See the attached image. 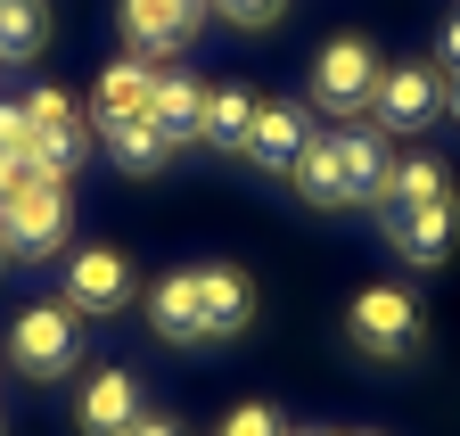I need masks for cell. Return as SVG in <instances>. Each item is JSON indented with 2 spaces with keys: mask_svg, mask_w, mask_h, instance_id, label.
<instances>
[{
  "mask_svg": "<svg viewBox=\"0 0 460 436\" xmlns=\"http://www.w3.org/2000/svg\"><path fill=\"white\" fill-rule=\"evenodd\" d=\"M66 231H75V198L66 182H33V190H9L0 198V247L41 263V255H66Z\"/></svg>",
  "mask_w": 460,
  "mask_h": 436,
  "instance_id": "cell-1",
  "label": "cell"
},
{
  "mask_svg": "<svg viewBox=\"0 0 460 436\" xmlns=\"http://www.w3.org/2000/svg\"><path fill=\"white\" fill-rule=\"evenodd\" d=\"M345 330L370 362H411L420 354V297L394 289V280H370L354 305H345Z\"/></svg>",
  "mask_w": 460,
  "mask_h": 436,
  "instance_id": "cell-2",
  "label": "cell"
},
{
  "mask_svg": "<svg viewBox=\"0 0 460 436\" xmlns=\"http://www.w3.org/2000/svg\"><path fill=\"white\" fill-rule=\"evenodd\" d=\"M9 362L25 378H66L83 362V313L66 297H49V305H25L17 313V330H9Z\"/></svg>",
  "mask_w": 460,
  "mask_h": 436,
  "instance_id": "cell-3",
  "label": "cell"
},
{
  "mask_svg": "<svg viewBox=\"0 0 460 436\" xmlns=\"http://www.w3.org/2000/svg\"><path fill=\"white\" fill-rule=\"evenodd\" d=\"M378 75H386V58L362 33L321 41V58H313V116H362V107L378 99Z\"/></svg>",
  "mask_w": 460,
  "mask_h": 436,
  "instance_id": "cell-4",
  "label": "cell"
},
{
  "mask_svg": "<svg viewBox=\"0 0 460 436\" xmlns=\"http://www.w3.org/2000/svg\"><path fill=\"white\" fill-rule=\"evenodd\" d=\"M378 132H428L444 116V67L436 58H402L378 75V99H370Z\"/></svg>",
  "mask_w": 460,
  "mask_h": 436,
  "instance_id": "cell-5",
  "label": "cell"
},
{
  "mask_svg": "<svg viewBox=\"0 0 460 436\" xmlns=\"http://www.w3.org/2000/svg\"><path fill=\"white\" fill-rule=\"evenodd\" d=\"M25 124H33V156H41L58 182H75V165L91 156V116H83L66 91H33L25 99Z\"/></svg>",
  "mask_w": 460,
  "mask_h": 436,
  "instance_id": "cell-6",
  "label": "cell"
},
{
  "mask_svg": "<svg viewBox=\"0 0 460 436\" xmlns=\"http://www.w3.org/2000/svg\"><path fill=\"white\" fill-rule=\"evenodd\" d=\"M124 41H132V58H181L190 33L206 25V0H124Z\"/></svg>",
  "mask_w": 460,
  "mask_h": 436,
  "instance_id": "cell-7",
  "label": "cell"
},
{
  "mask_svg": "<svg viewBox=\"0 0 460 436\" xmlns=\"http://www.w3.org/2000/svg\"><path fill=\"white\" fill-rule=\"evenodd\" d=\"M66 305H75L83 321L124 313V305H132V263L115 255V247H75V255H66Z\"/></svg>",
  "mask_w": 460,
  "mask_h": 436,
  "instance_id": "cell-8",
  "label": "cell"
},
{
  "mask_svg": "<svg viewBox=\"0 0 460 436\" xmlns=\"http://www.w3.org/2000/svg\"><path fill=\"white\" fill-rule=\"evenodd\" d=\"M386 239H394V255L402 263H444L452 255V239H460V206L452 198H436V206H386Z\"/></svg>",
  "mask_w": 460,
  "mask_h": 436,
  "instance_id": "cell-9",
  "label": "cell"
},
{
  "mask_svg": "<svg viewBox=\"0 0 460 436\" xmlns=\"http://www.w3.org/2000/svg\"><path fill=\"white\" fill-rule=\"evenodd\" d=\"M313 148V107L296 99H263L255 107V132H247V156L263 174H296V156Z\"/></svg>",
  "mask_w": 460,
  "mask_h": 436,
  "instance_id": "cell-10",
  "label": "cell"
},
{
  "mask_svg": "<svg viewBox=\"0 0 460 436\" xmlns=\"http://www.w3.org/2000/svg\"><path fill=\"white\" fill-rule=\"evenodd\" d=\"M148 99H156V58H115L99 67V91H91V124H140L148 116Z\"/></svg>",
  "mask_w": 460,
  "mask_h": 436,
  "instance_id": "cell-11",
  "label": "cell"
},
{
  "mask_svg": "<svg viewBox=\"0 0 460 436\" xmlns=\"http://www.w3.org/2000/svg\"><path fill=\"white\" fill-rule=\"evenodd\" d=\"M329 156H337V198L345 206H362V198H386V140L370 132V124H354V132H329Z\"/></svg>",
  "mask_w": 460,
  "mask_h": 436,
  "instance_id": "cell-12",
  "label": "cell"
},
{
  "mask_svg": "<svg viewBox=\"0 0 460 436\" xmlns=\"http://www.w3.org/2000/svg\"><path fill=\"white\" fill-rule=\"evenodd\" d=\"M198 321H206V338H239L255 321V280L239 263H206L198 271Z\"/></svg>",
  "mask_w": 460,
  "mask_h": 436,
  "instance_id": "cell-13",
  "label": "cell"
},
{
  "mask_svg": "<svg viewBox=\"0 0 460 436\" xmlns=\"http://www.w3.org/2000/svg\"><path fill=\"white\" fill-rule=\"evenodd\" d=\"M140 378L132 370H91V387H83V436H132L140 428Z\"/></svg>",
  "mask_w": 460,
  "mask_h": 436,
  "instance_id": "cell-14",
  "label": "cell"
},
{
  "mask_svg": "<svg viewBox=\"0 0 460 436\" xmlns=\"http://www.w3.org/2000/svg\"><path fill=\"white\" fill-rule=\"evenodd\" d=\"M148 124L172 140V148H190L198 132H206V91L190 83V75H172V67H156V99H148Z\"/></svg>",
  "mask_w": 460,
  "mask_h": 436,
  "instance_id": "cell-15",
  "label": "cell"
},
{
  "mask_svg": "<svg viewBox=\"0 0 460 436\" xmlns=\"http://www.w3.org/2000/svg\"><path fill=\"white\" fill-rule=\"evenodd\" d=\"M148 330H156L164 346L206 338V321H198V271H164V280L148 289Z\"/></svg>",
  "mask_w": 460,
  "mask_h": 436,
  "instance_id": "cell-16",
  "label": "cell"
},
{
  "mask_svg": "<svg viewBox=\"0 0 460 436\" xmlns=\"http://www.w3.org/2000/svg\"><path fill=\"white\" fill-rule=\"evenodd\" d=\"M255 91L247 83H222V91H206V148H230V156H247V132H255Z\"/></svg>",
  "mask_w": 460,
  "mask_h": 436,
  "instance_id": "cell-17",
  "label": "cell"
},
{
  "mask_svg": "<svg viewBox=\"0 0 460 436\" xmlns=\"http://www.w3.org/2000/svg\"><path fill=\"white\" fill-rule=\"evenodd\" d=\"M107 140V156H115V174H164V156H172V140L140 116V124H107L99 132Z\"/></svg>",
  "mask_w": 460,
  "mask_h": 436,
  "instance_id": "cell-18",
  "label": "cell"
},
{
  "mask_svg": "<svg viewBox=\"0 0 460 436\" xmlns=\"http://www.w3.org/2000/svg\"><path fill=\"white\" fill-rule=\"evenodd\" d=\"M41 41H49L41 0H0V58H41Z\"/></svg>",
  "mask_w": 460,
  "mask_h": 436,
  "instance_id": "cell-19",
  "label": "cell"
},
{
  "mask_svg": "<svg viewBox=\"0 0 460 436\" xmlns=\"http://www.w3.org/2000/svg\"><path fill=\"white\" fill-rule=\"evenodd\" d=\"M436 198H452L436 156H402V165L386 174V206H436Z\"/></svg>",
  "mask_w": 460,
  "mask_h": 436,
  "instance_id": "cell-20",
  "label": "cell"
},
{
  "mask_svg": "<svg viewBox=\"0 0 460 436\" xmlns=\"http://www.w3.org/2000/svg\"><path fill=\"white\" fill-rule=\"evenodd\" d=\"M288 182H296V198H305V206H345V198H337V156H329V132H313V148L296 156V174H288Z\"/></svg>",
  "mask_w": 460,
  "mask_h": 436,
  "instance_id": "cell-21",
  "label": "cell"
},
{
  "mask_svg": "<svg viewBox=\"0 0 460 436\" xmlns=\"http://www.w3.org/2000/svg\"><path fill=\"white\" fill-rule=\"evenodd\" d=\"M214 436H288V420H279L271 404H239V412H230Z\"/></svg>",
  "mask_w": 460,
  "mask_h": 436,
  "instance_id": "cell-22",
  "label": "cell"
},
{
  "mask_svg": "<svg viewBox=\"0 0 460 436\" xmlns=\"http://www.w3.org/2000/svg\"><path fill=\"white\" fill-rule=\"evenodd\" d=\"M9 148H33V124H25V99H0V156Z\"/></svg>",
  "mask_w": 460,
  "mask_h": 436,
  "instance_id": "cell-23",
  "label": "cell"
},
{
  "mask_svg": "<svg viewBox=\"0 0 460 436\" xmlns=\"http://www.w3.org/2000/svg\"><path fill=\"white\" fill-rule=\"evenodd\" d=\"M214 9H222L230 25H271V17L288 9V0H214Z\"/></svg>",
  "mask_w": 460,
  "mask_h": 436,
  "instance_id": "cell-24",
  "label": "cell"
},
{
  "mask_svg": "<svg viewBox=\"0 0 460 436\" xmlns=\"http://www.w3.org/2000/svg\"><path fill=\"white\" fill-rule=\"evenodd\" d=\"M436 67H452V75H460V9H452V17H444V33H436Z\"/></svg>",
  "mask_w": 460,
  "mask_h": 436,
  "instance_id": "cell-25",
  "label": "cell"
},
{
  "mask_svg": "<svg viewBox=\"0 0 460 436\" xmlns=\"http://www.w3.org/2000/svg\"><path fill=\"white\" fill-rule=\"evenodd\" d=\"M132 436H190V428H181V420H164V412H140V428H132Z\"/></svg>",
  "mask_w": 460,
  "mask_h": 436,
  "instance_id": "cell-26",
  "label": "cell"
},
{
  "mask_svg": "<svg viewBox=\"0 0 460 436\" xmlns=\"http://www.w3.org/2000/svg\"><path fill=\"white\" fill-rule=\"evenodd\" d=\"M444 116H460V75H444Z\"/></svg>",
  "mask_w": 460,
  "mask_h": 436,
  "instance_id": "cell-27",
  "label": "cell"
},
{
  "mask_svg": "<svg viewBox=\"0 0 460 436\" xmlns=\"http://www.w3.org/2000/svg\"><path fill=\"white\" fill-rule=\"evenodd\" d=\"M288 436H329V428H288Z\"/></svg>",
  "mask_w": 460,
  "mask_h": 436,
  "instance_id": "cell-28",
  "label": "cell"
},
{
  "mask_svg": "<svg viewBox=\"0 0 460 436\" xmlns=\"http://www.w3.org/2000/svg\"><path fill=\"white\" fill-rule=\"evenodd\" d=\"M0 271H9V247H0Z\"/></svg>",
  "mask_w": 460,
  "mask_h": 436,
  "instance_id": "cell-29",
  "label": "cell"
},
{
  "mask_svg": "<svg viewBox=\"0 0 460 436\" xmlns=\"http://www.w3.org/2000/svg\"><path fill=\"white\" fill-rule=\"evenodd\" d=\"M354 436H378V428H354Z\"/></svg>",
  "mask_w": 460,
  "mask_h": 436,
  "instance_id": "cell-30",
  "label": "cell"
}]
</instances>
